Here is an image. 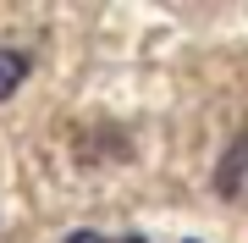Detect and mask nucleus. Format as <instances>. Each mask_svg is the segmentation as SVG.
I'll list each match as a JSON object with an SVG mask.
<instances>
[{
    "label": "nucleus",
    "mask_w": 248,
    "mask_h": 243,
    "mask_svg": "<svg viewBox=\"0 0 248 243\" xmlns=\"http://www.w3.org/2000/svg\"><path fill=\"white\" fill-rule=\"evenodd\" d=\"M243 177H248V133H237V144L221 155V171H215V194H221V199H232V194L243 188Z\"/></svg>",
    "instance_id": "1"
},
{
    "label": "nucleus",
    "mask_w": 248,
    "mask_h": 243,
    "mask_svg": "<svg viewBox=\"0 0 248 243\" xmlns=\"http://www.w3.org/2000/svg\"><path fill=\"white\" fill-rule=\"evenodd\" d=\"M28 78V55L22 50H0V99H11Z\"/></svg>",
    "instance_id": "2"
},
{
    "label": "nucleus",
    "mask_w": 248,
    "mask_h": 243,
    "mask_svg": "<svg viewBox=\"0 0 248 243\" xmlns=\"http://www.w3.org/2000/svg\"><path fill=\"white\" fill-rule=\"evenodd\" d=\"M66 243H105V238H99V232H72Z\"/></svg>",
    "instance_id": "3"
}]
</instances>
